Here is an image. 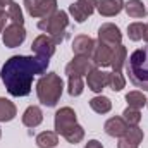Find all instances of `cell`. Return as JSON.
Wrapping results in <instances>:
<instances>
[{"mask_svg":"<svg viewBox=\"0 0 148 148\" xmlns=\"http://www.w3.org/2000/svg\"><path fill=\"white\" fill-rule=\"evenodd\" d=\"M50 59L45 57H28L14 55L5 60L2 67V81L12 97H26L31 91L33 77L36 74H45Z\"/></svg>","mask_w":148,"mask_h":148,"instance_id":"obj_1","label":"cell"},{"mask_svg":"<svg viewBox=\"0 0 148 148\" xmlns=\"http://www.w3.org/2000/svg\"><path fill=\"white\" fill-rule=\"evenodd\" d=\"M126 69L129 74V81L136 88L148 91V45L134 50L129 55V59L126 60Z\"/></svg>","mask_w":148,"mask_h":148,"instance_id":"obj_2","label":"cell"},{"mask_svg":"<svg viewBox=\"0 0 148 148\" xmlns=\"http://www.w3.org/2000/svg\"><path fill=\"white\" fill-rule=\"evenodd\" d=\"M55 133L69 143H79L84 138V129L76 122V112L71 107H62L55 114Z\"/></svg>","mask_w":148,"mask_h":148,"instance_id":"obj_3","label":"cell"},{"mask_svg":"<svg viewBox=\"0 0 148 148\" xmlns=\"http://www.w3.org/2000/svg\"><path fill=\"white\" fill-rule=\"evenodd\" d=\"M62 90H64V83H62L60 76L55 73L43 74L36 83L38 100L47 107H55L57 105V102L60 100Z\"/></svg>","mask_w":148,"mask_h":148,"instance_id":"obj_4","label":"cell"},{"mask_svg":"<svg viewBox=\"0 0 148 148\" xmlns=\"http://www.w3.org/2000/svg\"><path fill=\"white\" fill-rule=\"evenodd\" d=\"M67 26H69V19L64 10H55L53 14H50L48 17H43L38 23V28L41 31H45L57 45L64 41Z\"/></svg>","mask_w":148,"mask_h":148,"instance_id":"obj_5","label":"cell"},{"mask_svg":"<svg viewBox=\"0 0 148 148\" xmlns=\"http://www.w3.org/2000/svg\"><path fill=\"white\" fill-rule=\"evenodd\" d=\"M24 7L33 17H48L57 10V0H24Z\"/></svg>","mask_w":148,"mask_h":148,"instance_id":"obj_6","label":"cell"},{"mask_svg":"<svg viewBox=\"0 0 148 148\" xmlns=\"http://www.w3.org/2000/svg\"><path fill=\"white\" fill-rule=\"evenodd\" d=\"M2 40L3 45L9 48H16L19 45H23V41L26 40V29L23 28V24H10L2 31Z\"/></svg>","mask_w":148,"mask_h":148,"instance_id":"obj_7","label":"cell"},{"mask_svg":"<svg viewBox=\"0 0 148 148\" xmlns=\"http://www.w3.org/2000/svg\"><path fill=\"white\" fill-rule=\"evenodd\" d=\"M98 0H77L76 3L69 5V14L76 19V23H84L97 9Z\"/></svg>","mask_w":148,"mask_h":148,"instance_id":"obj_8","label":"cell"},{"mask_svg":"<svg viewBox=\"0 0 148 148\" xmlns=\"http://www.w3.org/2000/svg\"><path fill=\"white\" fill-rule=\"evenodd\" d=\"M95 69V64L91 62L90 57H83V55H76L73 60L66 66V74L67 76H88Z\"/></svg>","mask_w":148,"mask_h":148,"instance_id":"obj_9","label":"cell"},{"mask_svg":"<svg viewBox=\"0 0 148 148\" xmlns=\"http://www.w3.org/2000/svg\"><path fill=\"white\" fill-rule=\"evenodd\" d=\"M121 40H122V33H121V29L115 24L105 23V24L100 26L98 41H102V43H105L109 47H117V45H121Z\"/></svg>","mask_w":148,"mask_h":148,"instance_id":"obj_10","label":"cell"},{"mask_svg":"<svg viewBox=\"0 0 148 148\" xmlns=\"http://www.w3.org/2000/svg\"><path fill=\"white\" fill-rule=\"evenodd\" d=\"M112 53H114V47H109L102 41H97L95 50L91 53V62L95 64V67H107L112 62Z\"/></svg>","mask_w":148,"mask_h":148,"instance_id":"obj_11","label":"cell"},{"mask_svg":"<svg viewBox=\"0 0 148 148\" xmlns=\"http://www.w3.org/2000/svg\"><path fill=\"white\" fill-rule=\"evenodd\" d=\"M55 47H57V43L48 35H40L31 43V50L36 53L38 57H45V59H50L55 53Z\"/></svg>","mask_w":148,"mask_h":148,"instance_id":"obj_12","label":"cell"},{"mask_svg":"<svg viewBox=\"0 0 148 148\" xmlns=\"http://www.w3.org/2000/svg\"><path fill=\"white\" fill-rule=\"evenodd\" d=\"M109 76H110V73H105V71H100L98 67H95L86 76L88 88L91 91H95V93H100L105 86H109Z\"/></svg>","mask_w":148,"mask_h":148,"instance_id":"obj_13","label":"cell"},{"mask_svg":"<svg viewBox=\"0 0 148 148\" xmlns=\"http://www.w3.org/2000/svg\"><path fill=\"white\" fill-rule=\"evenodd\" d=\"M141 141H143V129L138 126H133L126 131L124 136L119 138L117 148H138Z\"/></svg>","mask_w":148,"mask_h":148,"instance_id":"obj_14","label":"cell"},{"mask_svg":"<svg viewBox=\"0 0 148 148\" xmlns=\"http://www.w3.org/2000/svg\"><path fill=\"white\" fill-rule=\"evenodd\" d=\"M95 40L86 35H79V36L74 38L73 41V52L74 55H83V57H90L91 59V53L95 50Z\"/></svg>","mask_w":148,"mask_h":148,"instance_id":"obj_15","label":"cell"},{"mask_svg":"<svg viewBox=\"0 0 148 148\" xmlns=\"http://www.w3.org/2000/svg\"><path fill=\"white\" fill-rule=\"evenodd\" d=\"M103 129H105V133L109 136H112V138H121V136L126 134V131L129 129V126L126 124V121L122 117H110L105 122Z\"/></svg>","mask_w":148,"mask_h":148,"instance_id":"obj_16","label":"cell"},{"mask_svg":"<svg viewBox=\"0 0 148 148\" xmlns=\"http://www.w3.org/2000/svg\"><path fill=\"white\" fill-rule=\"evenodd\" d=\"M97 9L102 16L112 17V16H117L124 9V0H98Z\"/></svg>","mask_w":148,"mask_h":148,"instance_id":"obj_17","label":"cell"},{"mask_svg":"<svg viewBox=\"0 0 148 148\" xmlns=\"http://www.w3.org/2000/svg\"><path fill=\"white\" fill-rule=\"evenodd\" d=\"M41 121H43V112L36 105L28 107L23 114V124L26 127H36V126L41 124Z\"/></svg>","mask_w":148,"mask_h":148,"instance_id":"obj_18","label":"cell"},{"mask_svg":"<svg viewBox=\"0 0 148 148\" xmlns=\"http://www.w3.org/2000/svg\"><path fill=\"white\" fill-rule=\"evenodd\" d=\"M126 60H127V50H126V47H124V45H117V47H114L112 62H110L114 73H121L122 67H124V64H126Z\"/></svg>","mask_w":148,"mask_h":148,"instance_id":"obj_19","label":"cell"},{"mask_svg":"<svg viewBox=\"0 0 148 148\" xmlns=\"http://www.w3.org/2000/svg\"><path fill=\"white\" fill-rule=\"evenodd\" d=\"M124 9H126L127 16L134 17V19H140V17L147 16V9H145L141 0H127V2H124Z\"/></svg>","mask_w":148,"mask_h":148,"instance_id":"obj_20","label":"cell"},{"mask_svg":"<svg viewBox=\"0 0 148 148\" xmlns=\"http://www.w3.org/2000/svg\"><path fill=\"white\" fill-rule=\"evenodd\" d=\"M16 105L10 102V100H7V98H3V97H0V122H9V121H12L14 117H16Z\"/></svg>","mask_w":148,"mask_h":148,"instance_id":"obj_21","label":"cell"},{"mask_svg":"<svg viewBox=\"0 0 148 148\" xmlns=\"http://www.w3.org/2000/svg\"><path fill=\"white\" fill-rule=\"evenodd\" d=\"M57 143H59V136L53 131H43L36 136L38 148H53L57 147Z\"/></svg>","mask_w":148,"mask_h":148,"instance_id":"obj_22","label":"cell"},{"mask_svg":"<svg viewBox=\"0 0 148 148\" xmlns=\"http://www.w3.org/2000/svg\"><path fill=\"white\" fill-rule=\"evenodd\" d=\"M90 107L97 112V114H107L112 109V102L107 97H102L100 95V97H93L90 100Z\"/></svg>","mask_w":148,"mask_h":148,"instance_id":"obj_23","label":"cell"},{"mask_svg":"<svg viewBox=\"0 0 148 148\" xmlns=\"http://www.w3.org/2000/svg\"><path fill=\"white\" fill-rule=\"evenodd\" d=\"M126 102H127V105L131 107V109H141L145 103H147V97L141 93V91H129L127 95H126Z\"/></svg>","mask_w":148,"mask_h":148,"instance_id":"obj_24","label":"cell"},{"mask_svg":"<svg viewBox=\"0 0 148 148\" xmlns=\"http://www.w3.org/2000/svg\"><path fill=\"white\" fill-rule=\"evenodd\" d=\"M69 77V95L71 97H79L84 90V83L81 76H67Z\"/></svg>","mask_w":148,"mask_h":148,"instance_id":"obj_25","label":"cell"},{"mask_svg":"<svg viewBox=\"0 0 148 148\" xmlns=\"http://www.w3.org/2000/svg\"><path fill=\"white\" fill-rule=\"evenodd\" d=\"M122 119L126 121V124L129 126V127H133V126H138L140 124V121H141V114L138 109H131V107H127L126 110L122 112Z\"/></svg>","mask_w":148,"mask_h":148,"instance_id":"obj_26","label":"cell"},{"mask_svg":"<svg viewBox=\"0 0 148 148\" xmlns=\"http://www.w3.org/2000/svg\"><path fill=\"white\" fill-rule=\"evenodd\" d=\"M7 17H9V19H10L14 24H23V23H24V17H23V10H21L19 3L12 2V3L9 5V9H7Z\"/></svg>","mask_w":148,"mask_h":148,"instance_id":"obj_27","label":"cell"},{"mask_svg":"<svg viewBox=\"0 0 148 148\" xmlns=\"http://www.w3.org/2000/svg\"><path fill=\"white\" fill-rule=\"evenodd\" d=\"M145 35V24L143 23H133L127 26V36L133 41H140Z\"/></svg>","mask_w":148,"mask_h":148,"instance_id":"obj_28","label":"cell"},{"mask_svg":"<svg viewBox=\"0 0 148 148\" xmlns=\"http://www.w3.org/2000/svg\"><path fill=\"white\" fill-rule=\"evenodd\" d=\"M109 86H110L114 91H121L124 86H126V79L121 73H110L109 76Z\"/></svg>","mask_w":148,"mask_h":148,"instance_id":"obj_29","label":"cell"},{"mask_svg":"<svg viewBox=\"0 0 148 148\" xmlns=\"http://www.w3.org/2000/svg\"><path fill=\"white\" fill-rule=\"evenodd\" d=\"M84 148H103V147H102V143H100V141L91 140V141H88V143H86V147H84Z\"/></svg>","mask_w":148,"mask_h":148,"instance_id":"obj_30","label":"cell"},{"mask_svg":"<svg viewBox=\"0 0 148 148\" xmlns=\"http://www.w3.org/2000/svg\"><path fill=\"white\" fill-rule=\"evenodd\" d=\"M12 3V0H0V16H3L5 14V5H10Z\"/></svg>","mask_w":148,"mask_h":148,"instance_id":"obj_31","label":"cell"},{"mask_svg":"<svg viewBox=\"0 0 148 148\" xmlns=\"http://www.w3.org/2000/svg\"><path fill=\"white\" fill-rule=\"evenodd\" d=\"M5 17H7V12H5L3 16H0V33L5 29Z\"/></svg>","mask_w":148,"mask_h":148,"instance_id":"obj_32","label":"cell"},{"mask_svg":"<svg viewBox=\"0 0 148 148\" xmlns=\"http://www.w3.org/2000/svg\"><path fill=\"white\" fill-rule=\"evenodd\" d=\"M143 40L148 43V24H145V35H143Z\"/></svg>","mask_w":148,"mask_h":148,"instance_id":"obj_33","label":"cell"},{"mask_svg":"<svg viewBox=\"0 0 148 148\" xmlns=\"http://www.w3.org/2000/svg\"><path fill=\"white\" fill-rule=\"evenodd\" d=\"M147 107H148V98H147Z\"/></svg>","mask_w":148,"mask_h":148,"instance_id":"obj_34","label":"cell"},{"mask_svg":"<svg viewBox=\"0 0 148 148\" xmlns=\"http://www.w3.org/2000/svg\"><path fill=\"white\" fill-rule=\"evenodd\" d=\"M0 136H2V131H0Z\"/></svg>","mask_w":148,"mask_h":148,"instance_id":"obj_35","label":"cell"}]
</instances>
